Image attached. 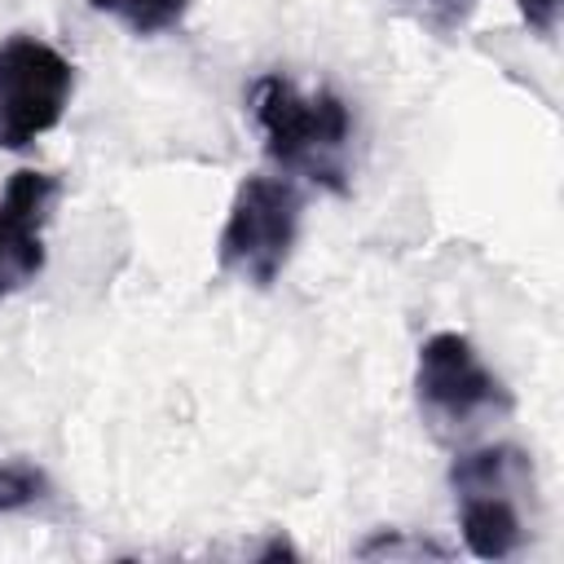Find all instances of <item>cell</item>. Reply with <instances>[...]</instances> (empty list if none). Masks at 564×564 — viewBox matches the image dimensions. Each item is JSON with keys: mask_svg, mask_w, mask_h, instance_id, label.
Wrapping results in <instances>:
<instances>
[{"mask_svg": "<svg viewBox=\"0 0 564 564\" xmlns=\"http://www.w3.org/2000/svg\"><path fill=\"white\" fill-rule=\"evenodd\" d=\"M251 119L273 163L308 176L330 194H348L352 115L335 88L300 93L286 75H260L251 84Z\"/></svg>", "mask_w": 564, "mask_h": 564, "instance_id": "cell-1", "label": "cell"}, {"mask_svg": "<svg viewBox=\"0 0 564 564\" xmlns=\"http://www.w3.org/2000/svg\"><path fill=\"white\" fill-rule=\"evenodd\" d=\"M458 498V529L476 560H511L524 546L520 498L533 489L529 454L516 445L467 449L449 467Z\"/></svg>", "mask_w": 564, "mask_h": 564, "instance_id": "cell-2", "label": "cell"}, {"mask_svg": "<svg viewBox=\"0 0 564 564\" xmlns=\"http://www.w3.org/2000/svg\"><path fill=\"white\" fill-rule=\"evenodd\" d=\"M300 212H304V198L291 181L247 176L216 238V269L247 286H273L295 251Z\"/></svg>", "mask_w": 564, "mask_h": 564, "instance_id": "cell-3", "label": "cell"}, {"mask_svg": "<svg viewBox=\"0 0 564 564\" xmlns=\"http://www.w3.org/2000/svg\"><path fill=\"white\" fill-rule=\"evenodd\" d=\"M414 397L436 432H471L485 419L511 414L507 383L480 361L476 344L458 330H436L419 344Z\"/></svg>", "mask_w": 564, "mask_h": 564, "instance_id": "cell-4", "label": "cell"}, {"mask_svg": "<svg viewBox=\"0 0 564 564\" xmlns=\"http://www.w3.org/2000/svg\"><path fill=\"white\" fill-rule=\"evenodd\" d=\"M75 93V66L35 35L0 40V150H26L62 123Z\"/></svg>", "mask_w": 564, "mask_h": 564, "instance_id": "cell-5", "label": "cell"}, {"mask_svg": "<svg viewBox=\"0 0 564 564\" xmlns=\"http://www.w3.org/2000/svg\"><path fill=\"white\" fill-rule=\"evenodd\" d=\"M57 176L22 167L0 194V300L22 291L44 269V220L57 203Z\"/></svg>", "mask_w": 564, "mask_h": 564, "instance_id": "cell-6", "label": "cell"}, {"mask_svg": "<svg viewBox=\"0 0 564 564\" xmlns=\"http://www.w3.org/2000/svg\"><path fill=\"white\" fill-rule=\"evenodd\" d=\"M97 13H110L119 18L132 35H159V31H172L181 26L189 0H88Z\"/></svg>", "mask_w": 564, "mask_h": 564, "instance_id": "cell-7", "label": "cell"}, {"mask_svg": "<svg viewBox=\"0 0 564 564\" xmlns=\"http://www.w3.org/2000/svg\"><path fill=\"white\" fill-rule=\"evenodd\" d=\"M48 489H53V485H48L44 467H35V463H26V458H4V463H0V516L26 511V507L44 502Z\"/></svg>", "mask_w": 564, "mask_h": 564, "instance_id": "cell-8", "label": "cell"}, {"mask_svg": "<svg viewBox=\"0 0 564 564\" xmlns=\"http://www.w3.org/2000/svg\"><path fill=\"white\" fill-rule=\"evenodd\" d=\"M419 4H423L427 26H436V31H458L476 9V0H419Z\"/></svg>", "mask_w": 564, "mask_h": 564, "instance_id": "cell-9", "label": "cell"}, {"mask_svg": "<svg viewBox=\"0 0 564 564\" xmlns=\"http://www.w3.org/2000/svg\"><path fill=\"white\" fill-rule=\"evenodd\" d=\"M516 9L538 35H551L560 22V0H516Z\"/></svg>", "mask_w": 564, "mask_h": 564, "instance_id": "cell-10", "label": "cell"}]
</instances>
